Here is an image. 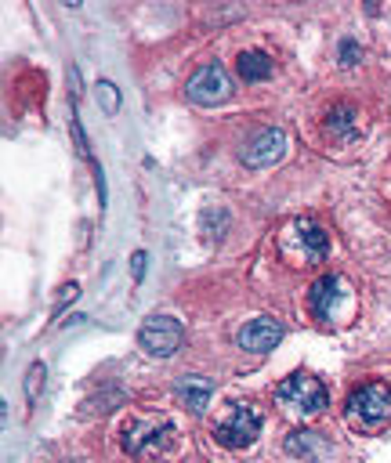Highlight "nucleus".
I'll use <instances>...</instances> for the list:
<instances>
[{
	"label": "nucleus",
	"instance_id": "7",
	"mask_svg": "<svg viewBox=\"0 0 391 463\" xmlns=\"http://www.w3.org/2000/svg\"><path fill=\"white\" fill-rule=\"evenodd\" d=\"M185 98L192 105H221L232 98V80L221 69V61H203L188 80H185Z\"/></svg>",
	"mask_w": 391,
	"mask_h": 463
},
{
	"label": "nucleus",
	"instance_id": "10",
	"mask_svg": "<svg viewBox=\"0 0 391 463\" xmlns=\"http://www.w3.org/2000/svg\"><path fill=\"white\" fill-rule=\"evenodd\" d=\"M279 340H282V322H279V318H268V315L246 322V326L235 333V344H239L243 351H250V354H264V351H272Z\"/></svg>",
	"mask_w": 391,
	"mask_h": 463
},
{
	"label": "nucleus",
	"instance_id": "4",
	"mask_svg": "<svg viewBox=\"0 0 391 463\" xmlns=\"http://www.w3.org/2000/svg\"><path fill=\"white\" fill-rule=\"evenodd\" d=\"M279 250H282V257H286L290 264H297V268H315V264H322V260L329 257L333 242H329V232H326L319 221H311V217H293V221L282 228V235H279Z\"/></svg>",
	"mask_w": 391,
	"mask_h": 463
},
{
	"label": "nucleus",
	"instance_id": "8",
	"mask_svg": "<svg viewBox=\"0 0 391 463\" xmlns=\"http://www.w3.org/2000/svg\"><path fill=\"white\" fill-rule=\"evenodd\" d=\"M185 340V326L174 315H148L138 329V344L141 351L156 354V358H170Z\"/></svg>",
	"mask_w": 391,
	"mask_h": 463
},
{
	"label": "nucleus",
	"instance_id": "16",
	"mask_svg": "<svg viewBox=\"0 0 391 463\" xmlns=\"http://www.w3.org/2000/svg\"><path fill=\"white\" fill-rule=\"evenodd\" d=\"M98 98H101L105 112H116V109H119V90H116V83L101 80V83H98Z\"/></svg>",
	"mask_w": 391,
	"mask_h": 463
},
{
	"label": "nucleus",
	"instance_id": "18",
	"mask_svg": "<svg viewBox=\"0 0 391 463\" xmlns=\"http://www.w3.org/2000/svg\"><path fill=\"white\" fill-rule=\"evenodd\" d=\"M145 275V253H134V279Z\"/></svg>",
	"mask_w": 391,
	"mask_h": 463
},
{
	"label": "nucleus",
	"instance_id": "14",
	"mask_svg": "<svg viewBox=\"0 0 391 463\" xmlns=\"http://www.w3.org/2000/svg\"><path fill=\"white\" fill-rule=\"evenodd\" d=\"M286 452L297 456V459L315 463V459H322V456L329 452V445H326V438H322L319 430H293V434L286 438Z\"/></svg>",
	"mask_w": 391,
	"mask_h": 463
},
{
	"label": "nucleus",
	"instance_id": "3",
	"mask_svg": "<svg viewBox=\"0 0 391 463\" xmlns=\"http://www.w3.org/2000/svg\"><path fill=\"white\" fill-rule=\"evenodd\" d=\"M119 445L130 459L148 463V459L167 456L177 445V427L167 416H130L119 427Z\"/></svg>",
	"mask_w": 391,
	"mask_h": 463
},
{
	"label": "nucleus",
	"instance_id": "12",
	"mask_svg": "<svg viewBox=\"0 0 391 463\" xmlns=\"http://www.w3.org/2000/svg\"><path fill=\"white\" fill-rule=\"evenodd\" d=\"M358 130H362V123H358V109H355L351 101H337V105L326 112V134H329L333 141H355Z\"/></svg>",
	"mask_w": 391,
	"mask_h": 463
},
{
	"label": "nucleus",
	"instance_id": "13",
	"mask_svg": "<svg viewBox=\"0 0 391 463\" xmlns=\"http://www.w3.org/2000/svg\"><path fill=\"white\" fill-rule=\"evenodd\" d=\"M272 69H275L272 54H264V51H257V47L239 51V58H235V72H239L243 83H264V80L272 76Z\"/></svg>",
	"mask_w": 391,
	"mask_h": 463
},
{
	"label": "nucleus",
	"instance_id": "11",
	"mask_svg": "<svg viewBox=\"0 0 391 463\" xmlns=\"http://www.w3.org/2000/svg\"><path fill=\"white\" fill-rule=\"evenodd\" d=\"M174 394H177V402H181L188 412H203V409L210 405V398H214V380H206V376H199V373H185V376H177Z\"/></svg>",
	"mask_w": 391,
	"mask_h": 463
},
{
	"label": "nucleus",
	"instance_id": "9",
	"mask_svg": "<svg viewBox=\"0 0 391 463\" xmlns=\"http://www.w3.org/2000/svg\"><path fill=\"white\" fill-rule=\"evenodd\" d=\"M282 152H286V134H282L279 127H264V130H257V134L243 145L239 159H243V166L261 170V166L279 163V159H282Z\"/></svg>",
	"mask_w": 391,
	"mask_h": 463
},
{
	"label": "nucleus",
	"instance_id": "15",
	"mask_svg": "<svg viewBox=\"0 0 391 463\" xmlns=\"http://www.w3.org/2000/svg\"><path fill=\"white\" fill-rule=\"evenodd\" d=\"M40 383H43V365L33 362L29 373H25V402H29V405L36 402V387H40Z\"/></svg>",
	"mask_w": 391,
	"mask_h": 463
},
{
	"label": "nucleus",
	"instance_id": "6",
	"mask_svg": "<svg viewBox=\"0 0 391 463\" xmlns=\"http://www.w3.org/2000/svg\"><path fill=\"white\" fill-rule=\"evenodd\" d=\"M261 427H264V416L253 402H232L224 409V416L214 423V441L221 449H246V445H253Z\"/></svg>",
	"mask_w": 391,
	"mask_h": 463
},
{
	"label": "nucleus",
	"instance_id": "1",
	"mask_svg": "<svg viewBox=\"0 0 391 463\" xmlns=\"http://www.w3.org/2000/svg\"><path fill=\"white\" fill-rule=\"evenodd\" d=\"M344 423L358 434H380L391 427V383L380 376L358 380L344 398Z\"/></svg>",
	"mask_w": 391,
	"mask_h": 463
},
{
	"label": "nucleus",
	"instance_id": "2",
	"mask_svg": "<svg viewBox=\"0 0 391 463\" xmlns=\"http://www.w3.org/2000/svg\"><path fill=\"white\" fill-rule=\"evenodd\" d=\"M355 307H358L355 286L340 271H322L308 286V315L319 326H348L355 318Z\"/></svg>",
	"mask_w": 391,
	"mask_h": 463
},
{
	"label": "nucleus",
	"instance_id": "5",
	"mask_svg": "<svg viewBox=\"0 0 391 463\" xmlns=\"http://www.w3.org/2000/svg\"><path fill=\"white\" fill-rule=\"evenodd\" d=\"M275 405L286 412V416H300V420H311V416H322L329 409V391L319 376L311 373H290L279 387H275Z\"/></svg>",
	"mask_w": 391,
	"mask_h": 463
},
{
	"label": "nucleus",
	"instance_id": "17",
	"mask_svg": "<svg viewBox=\"0 0 391 463\" xmlns=\"http://www.w3.org/2000/svg\"><path fill=\"white\" fill-rule=\"evenodd\" d=\"M358 54H362V51H358L351 40H344V43H340V65H355V58H358Z\"/></svg>",
	"mask_w": 391,
	"mask_h": 463
}]
</instances>
